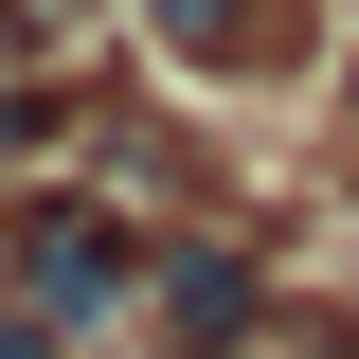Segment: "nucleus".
<instances>
[{
    "instance_id": "1",
    "label": "nucleus",
    "mask_w": 359,
    "mask_h": 359,
    "mask_svg": "<svg viewBox=\"0 0 359 359\" xmlns=\"http://www.w3.org/2000/svg\"><path fill=\"white\" fill-rule=\"evenodd\" d=\"M144 269H162V233H126L108 198H36L18 216V323H108V306H144Z\"/></svg>"
},
{
    "instance_id": "2",
    "label": "nucleus",
    "mask_w": 359,
    "mask_h": 359,
    "mask_svg": "<svg viewBox=\"0 0 359 359\" xmlns=\"http://www.w3.org/2000/svg\"><path fill=\"white\" fill-rule=\"evenodd\" d=\"M144 306H162V341H180V359H216L233 323H269V252H252V233H162Z\"/></svg>"
},
{
    "instance_id": "3",
    "label": "nucleus",
    "mask_w": 359,
    "mask_h": 359,
    "mask_svg": "<svg viewBox=\"0 0 359 359\" xmlns=\"http://www.w3.org/2000/svg\"><path fill=\"white\" fill-rule=\"evenodd\" d=\"M144 36L180 72H287L306 54V0H144Z\"/></svg>"
},
{
    "instance_id": "4",
    "label": "nucleus",
    "mask_w": 359,
    "mask_h": 359,
    "mask_svg": "<svg viewBox=\"0 0 359 359\" xmlns=\"http://www.w3.org/2000/svg\"><path fill=\"white\" fill-rule=\"evenodd\" d=\"M0 144H54V90H0Z\"/></svg>"
}]
</instances>
